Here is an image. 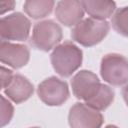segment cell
Masks as SVG:
<instances>
[{
    "instance_id": "1",
    "label": "cell",
    "mask_w": 128,
    "mask_h": 128,
    "mask_svg": "<svg viewBox=\"0 0 128 128\" xmlns=\"http://www.w3.org/2000/svg\"><path fill=\"white\" fill-rule=\"evenodd\" d=\"M83 52L72 41L57 45L50 55L53 69L62 77H70L82 64Z\"/></svg>"
},
{
    "instance_id": "2",
    "label": "cell",
    "mask_w": 128,
    "mask_h": 128,
    "mask_svg": "<svg viewBox=\"0 0 128 128\" xmlns=\"http://www.w3.org/2000/svg\"><path fill=\"white\" fill-rule=\"evenodd\" d=\"M109 30L110 25L106 20H98L90 17L82 19L73 27L71 37L82 46L92 47L100 43L107 36Z\"/></svg>"
},
{
    "instance_id": "3",
    "label": "cell",
    "mask_w": 128,
    "mask_h": 128,
    "mask_svg": "<svg viewBox=\"0 0 128 128\" xmlns=\"http://www.w3.org/2000/svg\"><path fill=\"white\" fill-rule=\"evenodd\" d=\"M62 28L54 20L47 19L37 22L32 31L30 44L38 50L48 52L62 40Z\"/></svg>"
},
{
    "instance_id": "4",
    "label": "cell",
    "mask_w": 128,
    "mask_h": 128,
    "mask_svg": "<svg viewBox=\"0 0 128 128\" xmlns=\"http://www.w3.org/2000/svg\"><path fill=\"white\" fill-rule=\"evenodd\" d=\"M100 74L105 82L113 86L128 84V59L118 53L104 55L101 60Z\"/></svg>"
},
{
    "instance_id": "5",
    "label": "cell",
    "mask_w": 128,
    "mask_h": 128,
    "mask_svg": "<svg viewBox=\"0 0 128 128\" xmlns=\"http://www.w3.org/2000/svg\"><path fill=\"white\" fill-rule=\"evenodd\" d=\"M30 29V20L21 12H14L0 20V37L4 41H25Z\"/></svg>"
},
{
    "instance_id": "6",
    "label": "cell",
    "mask_w": 128,
    "mask_h": 128,
    "mask_svg": "<svg viewBox=\"0 0 128 128\" xmlns=\"http://www.w3.org/2000/svg\"><path fill=\"white\" fill-rule=\"evenodd\" d=\"M37 94L40 100L48 106H60L70 96L68 84L55 76L43 80L38 85Z\"/></svg>"
},
{
    "instance_id": "7",
    "label": "cell",
    "mask_w": 128,
    "mask_h": 128,
    "mask_svg": "<svg viewBox=\"0 0 128 128\" xmlns=\"http://www.w3.org/2000/svg\"><path fill=\"white\" fill-rule=\"evenodd\" d=\"M103 116L86 103L77 102L69 111L68 122L73 128H97L103 124Z\"/></svg>"
},
{
    "instance_id": "8",
    "label": "cell",
    "mask_w": 128,
    "mask_h": 128,
    "mask_svg": "<svg viewBox=\"0 0 128 128\" xmlns=\"http://www.w3.org/2000/svg\"><path fill=\"white\" fill-rule=\"evenodd\" d=\"M71 87L74 96L80 100H88L100 89L101 82L96 74L89 70H81L71 80Z\"/></svg>"
},
{
    "instance_id": "9",
    "label": "cell",
    "mask_w": 128,
    "mask_h": 128,
    "mask_svg": "<svg viewBox=\"0 0 128 128\" xmlns=\"http://www.w3.org/2000/svg\"><path fill=\"white\" fill-rule=\"evenodd\" d=\"M30 58V51L26 45L1 41L0 44V60L3 64L19 69L24 67Z\"/></svg>"
},
{
    "instance_id": "10",
    "label": "cell",
    "mask_w": 128,
    "mask_h": 128,
    "mask_svg": "<svg viewBox=\"0 0 128 128\" xmlns=\"http://www.w3.org/2000/svg\"><path fill=\"white\" fill-rule=\"evenodd\" d=\"M57 20L67 26H75L84 17V9L80 0H60L55 8Z\"/></svg>"
},
{
    "instance_id": "11",
    "label": "cell",
    "mask_w": 128,
    "mask_h": 128,
    "mask_svg": "<svg viewBox=\"0 0 128 128\" xmlns=\"http://www.w3.org/2000/svg\"><path fill=\"white\" fill-rule=\"evenodd\" d=\"M34 92L33 84L23 75L14 74L11 83L4 89L5 95L16 104L28 100Z\"/></svg>"
},
{
    "instance_id": "12",
    "label": "cell",
    "mask_w": 128,
    "mask_h": 128,
    "mask_svg": "<svg viewBox=\"0 0 128 128\" xmlns=\"http://www.w3.org/2000/svg\"><path fill=\"white\" fill-rule=\"evenodd\" d=\"M84 11L92 18L106 20L116 10V3L113 0H80Z\"/></svg>"
},
{
    "instance_id": "13",
    "label": "cell",
    "mask_w": 128,
    "mask_h": 128,
    "mask_svg": "<svg viewBox=\"0 0 128 128\" xmlns=\"http://www.w3.org/2000/svg\"><path fill=\"white\" fill-rule=\"evenodd\" d=\"M54 5L55 0H25L23 9L32 19H42L52 13Z\"/></svg>"
},
{
    "instance_id": "14",
    "label": "cell",
    "mask_w": 128,
    "mask_h": 128,
    "mask_svg": "<svg viewBox=\"0 0 128 128\" xmlns=\"http://www.w3.org/2000/svg\"><path fill=\"white\" fill-rule=\"evenodd\" d=\"M114 96L115 93L110 86L106 84H101L99 91L93 97L86 100L85 103L96 110L103 111L112 104L114 100Z\"/></svg>"
},
{
    "instance_id": "15",
    "label": "cell",
    "mask_w": 128,
    "mask_h": 128,
    "mask_svg": "<svg viewBox=\"0 0 128 128\" xmlns=\"http://www.w3.org/2000/svg\"><path fill=\"white\" fill-rule=\"evenodd\" d=\"M111 24L118 34L128 37V6L121 7L115 11L112 15Z\"/></svg>"
},
{
    "instance_id": "16",
    "label": "cell",
    "mask_w": 128,
    "mask_h": 128,
    "mask_svg": "<svg viewBox=\"0 0 128 128\" xmlns=\"http://www.w3.org/2000/svg\"><path fill=\"white\" fill-rule=\"evenodd\" d=\"M13 113H14V108L12 104L4 96H1V116H0L1 127L5 126L11 121L13 117Z\"/></svg>"
},
{
    "instance_id": "17",
    "label": "cell",
    "mask_w": 128,
    "mask_h": 128,
    "mask_svg": "<svg viewBox=\"0 0 128 128\" xmlns=\"http://www.w3.org/2000/svg\"><path fill=\"white\" fill-rule=\"evenodd\" d=\"M13 77H14V74H13L12 70L5 68L4 66L1 67V86H2V89H5L11 83V81L13 80Z\"/></svg>"
},
{
    "instance_id": "18",
    "label": "cell",
    "mask_w": 128,
    "mask_h": 128,
    "mask_svg": "<svg viewBox=\"0 0 128 128\" xmlns=\"http://www.w3.org/2000/svg\"><path fill=\"white\" fill-rule=\"evenodd\" d=\"M1 1V15L5 14L6 12L12 11L15 8V0H0Z\"/></svg>"
},
{
    "instance_id": "19",
    "label": "cell",
    "mask_w": 128,
    "mask_h": 128,
    "mask_svg": "<svg viewBox=\"0 0 128 128\" xmlns=\"http://www.w3.org/2000/svg\"><path fill=\"white\" fill-rule=\"evenodd\" d=\"M121 93H122V96H123V99H124L126 105L128 106V84L124 85V87L122 88Z\"/></svg>"
}]
</instances>
